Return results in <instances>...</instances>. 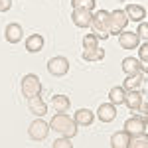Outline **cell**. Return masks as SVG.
<instances>
[{
	"mask_svg": "<svg viewBox=\"0 0 148 148\" xmlns=\"http://www.w3.org/2000/svg\"><path fill=\"white\" fill-rule=\"evenodd\" d=\"M49 128L51 130H56L57 134H61V136L65 138H73L77 134V125H75V121L73 119H69L65 113H57L51 116V121H49Z\"/></svg>",
	"mask_w": 148,
	"mask_h": 148,
	"instance_id": "1",
	"label": "cell"
},
{
	"mask_svg": "<svg viewBox=\"0 0 148 148\" xmlns=\"http://www.w3.org/2000/svg\"><path fill=\"white\" fill-rule=\"evenodd\" d=\"M91 34L97 40H109V12L97 10L91 18Z\"/></svg>",
	"mask_w": 148,
	"mask_h": 148,
	"instance_id": "2",
	"label": "cell"
},
{
	"mask_svg": "<svg viewBox=\"0 0 148 148\" xmlns=\"http://www.w3.org/2000/svg\"><path fill=\"white\" fill-rule=\"evenodd\" d=\"M128 26V18H126L125 10H113L109 12V36H119L123 34Z\"/></svg>",
	"mask_w": 148,
	"mask_h": 148,
	"instance_id": "3",
	"label": "cell"
},
{
	"mask_svg": "<svg viewBox=\"0 0 148 148\" xmlns=\"http://www.w3.org/2000/svg\"><path fill=\"white\" fill-rule=\"evenodd\" d=\"M22 95L26 97V99H30V97H36V95H40L42 93V81H40V77L38 75H34V73H28V75H24L22 77Z\"/></svg>",
	"mask_w": 148,
	"mask_h": 148,
	"instance_id": "4",
	"label": "cell"
},
{
	"mask_svg": "<svg viewBox=\"0 0 148 148\" xmlns=\"http://www.w3.org/2000/svg\"><path fill=\"white\" fill-rule=\"evenodd\" d=\"M125 130L128 136H138V134H146V119H140V116H130L125 121Z\"/></svg>",
	"mask_w": 148,
	"mask_h": 148,
	"instance_id": "5",
	"label": "cell"
},
{
	"mask_svg": "<svg viewBox=\"0 0 148 148\" xmlns=\"http://www.w3.org/2000/svg\"><path fill=\"white\" fill-rule=\"evenodd\" d=\"M47 71L53 75V77H63L65 73L69 71V61L65 57L57 56V57H51L47 61Z\"/></svg>",
	"mask_w": 148,
	"mask_h": 148,
	"instance_id": "6",
	"label": "cell"
},
{
	"mask_svg": "<svg viewBox=\"0 0 148 148\" xmlns=\"http://www.w3.org/2000/svg\"><path fill=\"white\" fill-rule=\"evenodd\" d=\"M28 134H30V138L32 140H46L47 134H49V125L47 123H44L42 119H38V121H34L32 125H30V128H28Z\"/></svg>",
	"mask_w": 148,
	"mask_h": 148,
	"instance_id": "7",
	"label": "cell"
},
{
	"mask_svg": "<svg viewBox=\"0 0 148 148\" xmlns=\"http://www.w3.org/2000/svg\"><path fill=\"white\" fill-rule=\"evenodd\" d=\"M93 18L91 10H85V8H73V14H71V20L77 28H89Z\"/></svg>",
	"mask_w": 148,
	"mask_h": 148,
	"instance_id": "8",
	"label": "cell"
},
{
	"mask_svg": "<svg viewBox=\"0 0 148 148\" xmlns=\"http://www.w3.org/2000/svg\"><path fill=\"white\" fill-rule=\"evenodd\" d=\"M97 116H99L101 123H113L114 116H116V105H113L111 101L103 103L99 107V111H97Z\"/></svg>",
	"mask_w": 148,
	"mask_h": 148,
	"instance_id": "9",
	"label": "cell"
},
{
	"mask_svg": "<svg viewBox=\"0 0 148 148\" xmlns=\"http://www.w3.org/2000/svg\"><path fill=\"white\" fill-rule=\"evenodd\" d=\"M140 69L146 71V65L140 63L138 59H134V57H126V59H123V71H125V75H138Z\"/></svg>",
	"mask_w": 148,
	"mask_h": 148,
	"instance_id": "10",
	"label": "cell"
},
{
	"mask_svg": "<svg viewBox=\"0 0 148 148\" xmlns=\"http://www.w3.org/2000/svg\"><path fill=\"white\" fill-rule=\"evenodd\" d=\"M28 107H30V111H32L36 116H44V114L47 113V105H46V101H44L42 95L30 97V99H28Z\"/></svg>",
	"mask_w": 148,
	"mask_h": 148,
	"instance_id": "11",
	"label": "cell"
},
{
	"mask_svg": "<svg viewBox=\"0 0 148 148\" xmlns=\"http://www.w3.org/2000/svg\"><path fill=\"white\" fill-rule=\"evenodd\" d=\"M138 34L134 32H123V34H119V46L125 47V49H134L138 47Z\"/></svg>",
	"mask_w": 148,
	"mask_h": 148,
	"instance_id": "12",
	"label": "cell"
},
{
	"mask_svg": "<svg viewBox=\"0 0 148 148\" xmlns=\"http://www.w3.org/2000/svg\"><path fill=\"white\" fill-rule=\"evenodd\" d=\"M73 121H75L77 126H91L93 121H95V114H93V111H89V109H79V111H75Z\"/></svg>",
	"mask_w": 148,
	"mask_h": 148,
	"instance_id": "13",
	"label": "cell"
},
{
	"mask_svg": "<svg viewBox=\"0 0 148 148\" xmlns=\"http://www.w3.org/2000/svg\"><path fill=\"white\" fill-rule=\"evenodd\" d=\"M142 99H144V93L136 91V89H130V93L125 95V103L130 111H138V105L142 103Z\"/></svg>",
	"mask_w": 148,
	"mask_h": 148,
	"instance_id": "14",
	"label": "cell"
},
{
	"mask_svg": "<svg viewBox=\"0 0 148 148\" xmlns=\"http://www.w3.org/2000/svg\"><path fill=\"white\" fill-rule=\"evenodd\" d=\"M4 36H6V42H10V44H18V42L22 40V36H24L22 34V26H20V24H8Z\"/></svg>",
	"mask_w": 148,
	"mask_h": 148,
	"instance_id": "15",
	"label": "cell"
},
{
	"mask_svg": "<svg viewBox=\"0 0 148 148\" xmlns=\"http://www.w3.org/2000/svg\"><path fill=\"white\" fill-rule=\"evenodd\" d=\"M125 14H126L128 20H134V22H142V20L146 18V10H144L142 6H138V4H128Z\"/></svg>",
	"mask_w": 148,
	"mask_h": 148,
	"instance_id": "16",
	"label": "cell"
},
{
	"mask_svg": "<svg viewBox=\"0 0 148 148\" xmlns=\"http://www.w3.org/2000/svg\"><path fill=\"white\" fill-rule=\"evenodd\" d=\"M26 49H28L30 53H38V51H42V49H44V36L32 34L28 40H26Z\"/></svg>",
	"mask_w": 148,
	"mask_h": 148,
	"instance_id": "17",
	"label": "cell"
},
{
	"mask_svg": "<svg viewBox=\"0 0 148 148\" xmlns=\"http://www.w3.org/2000/svg\"><path fill=\"white\" fill-rule=\"evenodd\" d=\"M51 107H53V111H57V113H65V111H69V107H71V101H69V97H65V95H53Z\"/></svg>",
	"mask_w": 148,
	"mask_h": 148,
	"instance_id": "18",
	"label": "cell"
},
{
	"mask_svg": "<svg viewBox=\"0 0 148 148\" xmlns=\"http://www.w3.org/2000/svg\"><path fill=\"white\" fill-rule=\"evenodd\" d=\"M128 140H130V136L126 134L125 130L114 132L113 136H111V146L113 148H128Z\"/></svg>",
	"mask_w": 148,
	"mask_h": 148,
	"instance_id": "19",
	"label": "cell"
},
{
	"mask_svg": "<svg viewBox=\"0 0 148 148\" xmlns=\"http://www.w3.org/2000/svg\"><path fill=\"white\" fill-rule=\"evenodd\" d=\"M81 57H83L85 61H101L103 57H105V49H103V47L83 49V53H81Z\"/></svg>",
	"mask_w": 148,
	"mask_h": 148,
	"instance_id": "20",
	"label": "cell"
},
{
	"mask_svg": "<svg viewBox=\"0 0 148 148\" xmlns=\"http://www.w3.org/2000/svg\"><path fill=\"white\" fill-rule=\"evenodd\" d=\"M125 95H126V91L123 87H113V89L109 91V99H111L113 105H123V103H125Z\"/></svg>",
	"mask_w": 148,
	"mask_h": 148,
	"instance_id": "21",
	"label": "cell"
},
{
	"mask_svg": "<svg viewBox=\"0 0 148 148\" xmlns=\"http://www.w3.org/2000/svg\"><path fill=\"white\" fill-rule=\"evenodd\" d=\"M140 83H142V79H140L138 75H126L125 83H123V89H125V91H130V89H138V87H140Z\"/></svg>",
	"mask_w": 148,
	"mask_h": 148,
	"instance_id": "22",
	"label": "cell"
},
{
	"mask_svg": "<svg viewBox=\"0 0 148 148\" xmlns=\"http://www.w3.org/2000/svg\"><path fill=\"white\" fill-rule=\"evenodd\" d=\"M148 146V138L146 134H138V136L128 140V148H146Z\"/></svg>",
	"mask_w": 148,
	"mask_h": 148,
	"instance_id": "23",
	"label": "cell"
},
{
	"mask_svg": "<svg viewBox=\"0 0 148 148\" xmlns=\"http://www.w3.org/2000/svg\"><path fill=\"white\" fill-rule=\"evenodd\" d=\"M71 6L73 8H85V10H91L95 8V0H71Z\"/></svg>",
	"mask_w": 148,
	"mask_h": 148,
	"instance_id": "24",
	"label": "cell"
},
{
	"mask_svg": "<svg viewBox=\"0 0 148 148\" xmlns=\"http://www.w3.org/2000/svg\"><path fill=\"white\" fill-rule=\"evenodd\" d=\"M93 47H99V40L93 34L83 36V49H93Z\"/></svg>",
	"mask_w": 148,
	"mask_h": 148,
	"instance_id": "25",
	"label": "cell"
},
{
	"mask_svg": "<svg viewBox=\"0 0 148 148\" xmlns=\"http://www.w3.org/2000/svg\"><path fill=\"white\" fill-rule=\"evenodd\" d=\"M51 146H53V148H71L73 144L69 142V138L63 136V138H57V140L53 142V144H51Z\"/></svg>",
	"mask_w": 148,
	"mask_h": 148,
	"instance_id": "26",
	"label": "cell"
},
{
	"mask_svg": "<svg viewBox=\"0 0 148 148\" xmlns=\"http://www.w3.org/2000/svg\"><path fill=\"white\" fill-rule=\"evenodd\" d=\"M138 38H140V36H142V40H146L148 38V24L144 22V20H142V24H140V26H138Z\"/></svg>",
	"mask_w": 148,
	"mask_h": 148,
	"instance_id": "27",
	"label": "cell"
},
{
	"mask_svg": "<svg viewBox=\"0 0 148 148\" xmlns=\"http://www.w3.org/2000/svg\"><path fill=\"white\" fill-rule=\"evenodd\" d=\"M138 49H140V59H142V63H146L148 61V44L144 42L142 47H138Z\"/></svg>",
	"mask_w": 148,
	"mask_h": 148,
	"instance_id": "28",
	"label": "cell"
},
{
	"mask_svg": "<svg viewBox=\"0 0 148 148\" xmlns=\"http://www.w3.org/2000/svg\"><path fill=\"white\" fill-rule=\"evenodd\" d=\"M12 8V0H0V12H8Z\"/></svg>",
	"mask_w": 148,
	"mask_h": 148,
	"instance_id": "29",
	"label": "cell"
}]
</instances>
